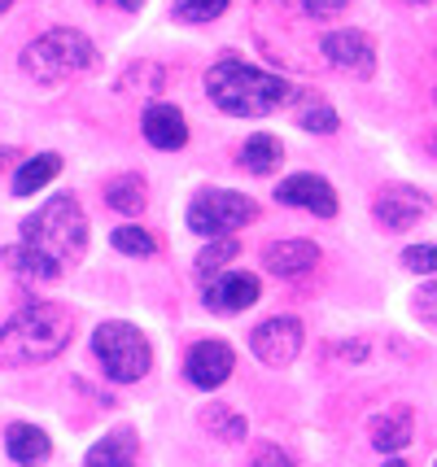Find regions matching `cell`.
<instances>
[{
    "mask_svg": "<svg viewBox=\"0 0 437 467\" xmlns=\"http://www.w3.org/2000/svg\"><path fill=\"white\" fill-rule=\"evenodd\" d=\"M206 92L210 101L219 105L224 114H232V119H267L293 97L289 79L267 75V70L250 66L245 57H232V53L210 66Z\"/></svg>",
    "mask_w": 437,
    "mask_h": 467,
    "instance_id": "1",
    "label": "cell"
},
{
    "mask_svg": "<svg viewBox=\"0 0 437 467\" xmlns=\"http://www.w3.org/2000/svg\"><path fill=\"white\" fill-rule=\"evenodd\" d=\"M75 315L57 302L22 306L9 324L0 327V367H40L70 346Z\"/></svg>",
    "mask_w": 437,
    "mask_h": 467,
    "instance_id": "2",
    "label": "cell"
},
{
    "mask_svg": "<svg viewBox=\"0 0 437 467\" xmlns=\"http://www.w3.org/2000/svg\"><path fill=\"white\" fill-rule=\"evenodd\" d=\"M22 244H31L36 254H44L57 271L79 263L88 249V219L79 210V202L70 192L44 202L31 219H22Z\"/></svg>",
    "mask_w": 437,
    "mask_h": 467,
    "instance_id": "3",
    "label": "cell"
},
{
    "mask_svg": "<svg viewBox=\"0 0 437 467\" xmlns=\"http://www.w3.org/2000/svg\"><path fill=\"white\" fill-rule=\"evenodd\" d=\"M97 66V48L75 26H53L22 48V70L36 83H66Z\"/></svg>",
    "mask_w": 437,
    "mask_h": 467,
    "instance_id": "4",
    "label": "cell"
},
{
    "mask_svg": "<svg viewBox=\"0 0 437 467\" xmlns=\"http://www.w3.org/2000/svg\"><path fill=\"white\" fill-rule=\"evenodd\" d=\"M92 354L101 358L105 376L109 380H119V385H131V380H140L153 363V349H149L145 332L140 327L123 324V319H109L92 332Z\"/></svg>",
    "mask_w": 437,
    "mask_h": 467,
    "instance_id": "5",
    "label": "cell"
},
{
    "mask_svg": "<svg viewBox=\"0 0 437 467\" xmlns=\"http://www.w3.org/2000/svg\"><path fill=\"white\" fill-rule=\"evenodd\" d=\"M258 219V205L245 197V192H228V188H206L197 192L192 205H188V227L197 236H228L236 227H245Z\"/></svg>",
    "mask_w": 437,
    "mask_h": 467,
    "instance_id": "6",
    "label": "cell"
},
{
    "mask_svg": "<svg viewBox=\"0 0 437 467\" xmlns=\"http://www.w3.org/2000/svg\"><path fill=\"white\" fill-rule=\"evenodd\" d=\"M302 341H307V332L293 315H276V319H267V324H258L250 332L254 358L267 367H289L302 354Z\"/></svg>",
    "mask_w": 437,
    "mask_h": 467,
    "instance_id": "7",
    "label": "cell"
},
{
    "mask_svg": "<svg viewBox=\"0 0 437 467\" xmlns=\"http://www.w3.org/2000/svg\"><path fill=\"white\" fill-rule=\"evenodd\" d=\"M319 48H324V57L333 61L337 70H346L354 79H372L376 75V44L363 31H350V26L346 31H328L319 40Z\"/></svg>",
    "mask_w": 437,
    "mask_h": 467,
    "instance_id": "8",
    "label": "cell"
},
{
    "mask_svg": "<svg viewBox=\"0 0 437 467\" xmlns=\"http://www.w3.org/2000/svg\"><path fill=\"white\" fill-rule=\"evenodd\" d=\"M232 367H236L232 346H228V341H219V337H210V341H197V346L188 349L184 376L197 389H219L232 376Z\"/></svg>",
    "mask_w": 437,
    "mask_h": 467,
    "instance_id": "9",
    "label": "cell"
},
{
    "mask_svg": "<svg viewBox=\"0 0 437 467\" xmlns=\"http://www.w3.org/2000/svg\"><path fill=\"white\" fill-rule=\"evenodd\" d=\"M376 219L385 227H394V232H407V227H416L424 214H429V202H424V192L416 188H407V183H390V188H380L376 192Z\"/></svg>",
    "mask_w": 437,
    "mask_h": 467,
    "instance_id": "10",
    "label": "cell"
},
{
    "mask_svg": "<svg viewBox=\"0 0 437 467\" xmlns=\"http://www.w3.org/2000/svg\"><path fill=\"white\" fill-rule=\"evenodd\" d=\"M276 202L297 205V210H311L319 219H333L337 214V192L328 180L319 175H289V180L276 183Z\"/></svg>",
    "mask_w": 437,
    "mask_h": 467,
    "instance_id": "11",
    "label": "cell"
},
{
    "mask_svg": "<svg viewBox=\"0 0 437 467\" xmlns=\"http://www.w3.org/2000/svg\"><path fill=\"white\" fill-rule=\"evenodd\" d=\"M258 293H263L258 275H250V271H219L206 285V306L219 310V315H236V310L258 302Z\"/></svg>",
    "mask_w": 437,
    "mask_h": 467,
    "instance_id": "12",
    "label": "cell"
},
{
    "mask_svg": "<svg viewBox=\"0 0 437 467\" xmlns=\"http://www.w3.org/2000/svg\"><path fill=\"white\" fill-rule=\"evenodd\" d=\"M319 263V244L311 241H276L263 249V266L271 275H302Z\"/></svg>",
    "mask_w": 437,
    "mask_h": 467,
    "instance_id": "13",
    "label": "cell"
},
{
    "mask_svg": "<svg viewBox=\"0 0 437 467\" xmlns=\"http://www.w3.org/2000/svg\"><path fill=\"white\" fill-rule=\"evenodd\" d=\"M145 140L153 149H184L188 144V122L175 105H149L145 109Z\"/></svg>",
    "mask_w": 437,
    "mask_h": 467,
    "instance_id": "14",
    "label": "cell"
},
{
    "mask_svg": "<svg viewBox=\"0 0 437 467\" xmlns=\"http://www.w3.org/2000/svg\"><path fill=\"white\" fill-rule=\"evenodd\" d=\"M136 463H140V446H136V432L131 428L105 432L84 459V467H136Z\"/></svg>",
    "mask_w": 437,
    "mask_h": 467,
    "instance_id": "15",
    "label": "cell"
},
{
    "mask_svg": "<svg viewBox=\"0 0 437 467\" xmlns=\"http://www.w3.org/2000/svg\"><path fill=\"white\" fill-rule=\"evenodd\" d=\"M5 450H9V459L18 467H40L48 454H53V441H48V432L36 424H9L5 432Z\"/></svg>",
    "mask_w": 437,
    "mask_h": 467,
    "instance_id": "16",
    "label": "cell"
},
{
    "mask_svg": "<svg viewBox=\"0 0 437 467\" xmlns=\"http://www.w3.org/2000/svg\"><path fill=\"white\" fill-rule=\"evenodd\" d=\"M411 428H416V420H411L407 407L385 410V415L372 420V446L380 450V454H398V450L411 446Z\"/></svg>",
    "mask_w": 437,
    "mask_h": 467,
    "instance_id": "17",
    "label": "cell"
},
{
    "mask_svg": "<svg viewBox=\"0 0 437 467\" xmlns=\"http://www.w3.org/2000/svg\"><path fill=\"white\" fill-rule=\"evenodd\" d=\"M57 171H62V158H57V153H36V158H26V162L18 166L14 192H18V197H31V192H40L48 180H57Z\"/></svg>",
    "mask_w": 437,
    "mask_h": 467,
    "instance_id": "18",
    "label": "cell"
},
{
    "mask_svg": "<svg viewBox=\"0 0 437 467\" xmlns=\"http://www.w3.org/2000/svg\"><path fill=\"white\" fill-rule=\"evenodd\" d=\"M149 197V183L140 175H119V180L105 183V202L114 205L119 214H140Z\"/></svg>",
    "mask_w": 437,
    "mask_h": 467,
    "instance_id": "19",
    "label": "cell"
},
{
    "mask_svg": "<svg viewBox=\"0 0 437 467\" xmlns=\"http://www.w3.org/2000/svg\"><path fill=\"white\" fill-rule=\"evenodd\" d=\"M0 263L14 266L18 275H31V280H57L62 271L48 263L44 254H36L31 244H9V249H0Z\"/></svg>",
    "mask_w": 437,
    "mask_h": 467,
    "instance_id": "20",
    "label": "cell"
},
{
    "mask_svg": "<svg viewBox=\"0 0 437 467\" xmlns=\"http://www.w3.org/2000/svg\"><path fill=\"white\" fill-rule=\"evenodd\" d=\"M280 158H285V149H280V140H276V136H267V131L250 136V140H245V149H241V166H250L254 175H267V171H276V166H280Z\"/></svg>",
    "mask_w": 437,
    "mask_h": 467,
    "instance_id": "21",
    "label": "cell"
},
{
    "mask_svg": "<svg viewBox=\"0 0 437 467\" xmlns=\"http://www.w3.org/2000/svg\"><path fill=\"white\" fill-rule=\"evenodd\" d=\"M297 127L328 136V131H337V109L324 101V97H302V105H297Z\"/></svg>",
    "mask_w": 437,
    "mask_h": 467,
    "instance_id": "22",
    "label": "cell"
},
{
    "mask_svg": "<svg viewBox=\"0 0 437 467\" xmlns=\"http://www.w3.org/2000/svg\"><path fill=\"white\" fill-rule=\"evenodd\" d=\"M202 428H206V432H214L219 441H245V420H241L232 407L202 410Z\"/></svg>",
    "mask_w": 437,
    "mask_h": 467,
    "instance_id": "23",
    "label": "cell"
},
{
    "mask_svg": "<svg viewBox=\"0 0 437 467\" xmlns=\"http://www.w3.org/2000/svg\"><path fill=\"white\" fill-rule=\"evenodd\" d=\"M109 241L119 254L127 258H149V254H158V236L145 232V227H119V232H109Z\"/></svg>",
    "mask_w": 437,
    "mask_h": 467,
    "instance_id": "24",
    "label": "cell"
},
{
    "mask_svg": "<svg viewBox=\"0 0 437 467\" xmlns=\"http://www.w3.org/2000/svg\"><path fill=\"white\" fill-rule=\"evenodd\" d=\"M236 254H241V241H236V236H214V241L197 254V271H206V275L210 271H224Z\"/></svg>",
    "mask_w": 437,
    "mask_h": 467,
    "instance_id": "25",
    "label": "cell"
},
{
    "mask_svg": "<svg viewBox=\"0 0 437 467\" xmlns=\"http://www.w3.org/2000/svg\"><path fill=\"white\" fill-rule=\"evenodd\" d=\"M224 9H228V0H175L180 22H214Z\"/></svg>",
    "mask_w": 437,
    "mask_h": 467,
    "instance_id": "26",
    "label": "cell"
},
{
    "mask_svg": "<svg viewBox=\"0 0 437 467\" xmlns=\"http://www.w3.org/2000/svg\"><path fill=\"white\" fill-rule=\"evenodd\" d=\"M402 266L416 271V275H433L437 271V244H411V249H402Z\"/></svg>",
    "mask_w": 437,
    "mask_h": 467,
    "instance_id": "27",
    "label": "cell"
},
{
    "mask_svg": "<svg viewBox=\"0 0 437 467\" xmlns=\"http://www.w3.org/2000/svg\"><path fill=\"white\" fill-rule=\"evenodd\" d=\"M250 467H293V459H289V454H285L280 446H271V441H267V446H258V450H254Z\"/></svg>",
    "mask_w": 437,
    "mask_h": 467,
    "instance_id": "28",
    "label": "cell"
},
{
    "mask_svg": "<svg viewBox=\"0 0 437 467\" xmlns=\"http://www.w3.org/2000/svg\"><path fill=\"white\" fill-rule=\"evenodd\" d=\"M416 310H420V319L437 324V280H433V285H424L416 293Z\"/></svg>",
    "mask_w": 437,
    "mask_h": 467,
    "instance_id": "29",
    "label": "cell"
},
{
    "mask_svg": "<svg viewBox=\"0 0 437 467\" xmlns=\"http://www.w3.org/2000/svg\"><path fill=\"white\" fill-rule=\"evenodd\" d=\"M307 5V14H315V18H337L341 9H350V0H302Z\"/></svg>",
    "mask_w": 437,
    "mask_h": 467,
    "instance_id": "30",
    "label": "cell"
},
{
    "mask_svg": "<svg viewBox=\"0 0 437 467\" xmlns=\"http://www.w3.org/2000/svg\"><path fill=\"white\" fill-rule=\"evenodd\" d=\"M101 5H119V9H140L145 0H101Z\"/></svg>",
    "mask_w": 437,
    "mask_h": 467,
    "instance_id": "31",
    "label": "cell"
},
{
    "mask_svg": "<svg viewBox=\"0 0 437 467\" xmlns=\"http://www.w3.org/2000/svg\"><path fill=\"white\" fill-rule=\"evenodd\" d=\"M14 158H18L14 149H0V166H5V162H14Z\"/></svg>",
    "mask_w": 437,
    "mask_h": 467,
    "instance_id": "32",
    "label": "cell"
},
{
    "mask_svg": "<svg viewBox=\"0 0 437 467\" xmlns=\"http://www.w3.org/2000/svg\"><path fill=\"white\" fill-rule=\"evenodd\" d=\"M9 5H14V0H0V14H5V9H9Z\"/></svg>",
    "mask_w": 437,
    "mask_h": 467,
    "instance_id": "33",
    "label": "cell"
},
{
    "mask_svg": "<svg viewBox=\"0 0 437 467\" xmlns=\"http://www.w3.org/2000/svg\"><path fill=\"white\" fill-rule=\"evenodd\" d=\"M385 467H407V463H402V459H394V463H385Z\"/></svg>",
    "mask_w": 437,
    "mask_h": 467,
    "instance_id": "34",
    "label": "cell"
},
{
    "mask_svg": "<svg viewBox=\"0 0 437 467\" xmlns=\"http://www.w3.org/2000/svg\"><path fill=\"white\" fill-rule=\"evenodd\" d=\"M411 5H429V0H411Z\"/></svg>",
    "mask_w": 437,
    "mask_h": 467,
    "instance_id": "35",
    "label": "cell"
}]
</instances>
